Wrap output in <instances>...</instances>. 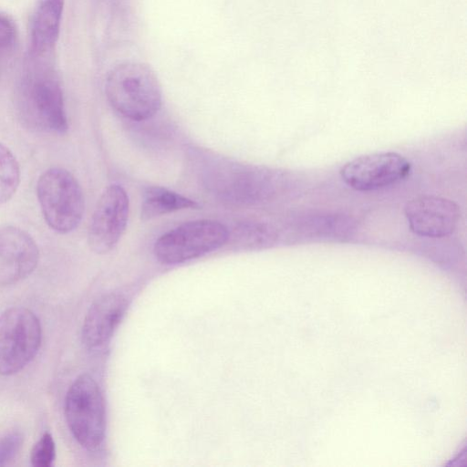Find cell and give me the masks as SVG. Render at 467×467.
<instances>
[{
    "mask_svg": "<svg viewBox=\"0 0 467 467\" xmlns=\"http://www.w3.org/2000/svg\"><path fill=\"white\" fill-rule=\"evenodd\" d=\"M16 89L15 109L27 130L64 134L68 130L63 89L48 58H32Z\"/></svg>",
    "mask_w": 467,
    "mask_h": 467,
    "instance_id": "6da1fadb",
    "label": "cell"
},
{
    "mask_svg": "<svg viewBox=\"0 0 467 467\" xmlns=\"http://www.w3.org/2000/svg\"><path fill=\"white\" fill-rule=\"evenodd\" d=\"M105 92L110 106L132 120L153 117L161 109V86L147 64L127 62L112 68L106 79Z\"/></svg>",
    "mask_w": 467,
    "mask_h": 467,
    "instance_id": "7a4b0ae2",
    "label": "cell"
},
{
    "mask_svg": "<svg viewBox=\"0 0 467 467\" xmlns=\"http://www.w3.org/2000/svg\"><path fill=\"white\" fill-rule=\"evenodd\" d=\"M36 196L47 224L57 234L74 231L85 212V198L75 176L61 167L45 171L36 182Z\"/></svg>",
    "mask_w": 467,
    "mask_h": 467,
    "instance_id": "3957f363",
    "label": "cell"
},
{
    "mask_svg": "<svg viewBox=\"0 0 467 467\" xmlns=\"http://www.w3.org/2000/svg\"><path fill=\"white\" fill-rule=\"evenodd\" d=\"M67 424L75 440L95 451L105 436V404L97 381L89 374L79 375L69 386L64 403Z\"/></svg>",
    "mask_w": 467,
    "mask_h": 467,
    "instance_id": "277c9868",
    "label": "cell"
},
{
    "mask_svg": "<svg viewBox=\"0 0 467 467\" xmlns=\"http://www.w3.org/2000/svg\"><path fill=\"white\" fill-rule=\"evenodd\" d=\"M42 341L38 317L30 309L13 306L0 315V375L18 373L37 354Z\"/></svg>",
    "mask_w": 467,
    "mask_h": 467,
    "instance_id": "5b68a950",
    "label": "cell"
},
{
    "mask_svg": "<svg viewBox=\"0 0 467 467\" xmlns=\"http://www.w3.org/2000/svg\"><path fill=\"white\" fill-rule=\"evenodd\" d=\"M228 237V230L223 223L213 220H195L160 236L153 251L161 263L176 265L220 248Z\"/></svg>",
    "mask_w": 467,
    "mask_h": 467,
    "instance_id": "8992f818",
    "label": "cell"
},
{
    "mask_svg": "<svg viewBox=\"0 0 467 467\" xmlns=\"http://www.w3.org/2000/svg\"><path fill=\"white\" fill-rule=\"evenodd\" d=\"M410 161L399 153L375 152L345 163L340 169L342 181L358 192H370L396 184L408 177Z\"/></svg>",
    "mask_w": 467,
    "mask_h": 467,
    "instance_id": "52a82bcc",
    "label": "cell"
},
{
    "mask_svg": "<svg viewBox=\"0 0 467 467\" xmlns=\"http://www.w3.org/2000/svg\"><path fill=\"white\" fill-rule=\"evenodd\" d=\"M129 217V197L118 184L107 187L100 195L88 230V244L99 254L110 252L125 232Z\"/></svg>",
    "mask_w": 467,
    "mask_h": 467,
    "instance_id": "ba28073f",
    "label": "cell"
},
{
    "mask_svg": "<svg viewBox=\"0 0 467 467\" xmlns=\"http://www.w3.org/2000/svg\"><path fill=\"white\" fill-rule=\"evenodd\" d=\"M405 216L410 230L422 237L441 238L451 234L459 223L461 211L451 200L426 195L409 201Z\"/></svg>",
    "mask_w": 467,
    "mask_h": 467,
    "instance_id": "9c48e42d",
    "label": "cell"
},
{
    "mask_svg": "<svg viewBox=\"0 0 467 467\" xmlns=\"http://www.w3.org/2000/svg\"><path fill=\"white\" fill-rule=\"evenodd\" d=\"M38 260L37 244L26 232L12 225L0 227V288L26 278Z\"/></svg>",
    "mask_w": 467,
    "mask_h": 467,
    "instance_id": "30bf717a",
    "label": "cell"
},
{
    "mask_svg": "<svg viewBox=\"0 0 467 467\" xmlns=\"http://www.w3.org/2000/svg\"><path fill=\"white\" fill-rule=\"evenodd\" d=\"M128 308V300L120 293L100 296L89 306L82 325L83 345L94 349L105 345L113 335Z\"/></svg>",
    "mask_w": 467,
    "mask_h": 467,
    "instance_id": "8fae6325",
    "label": "cell"
},
{
    "mask_svg": "<svg viewBox=\"0 0 467 467\" xmlns=\"http://www.w3.org/2000/svg\"><path fill=\"white\" fill-rule=\"evenodd\" d=\"M64 0H41L30 26V57L50 58L58 39Z\"/></svg>",
    "mask_w": 467,
    "mask_h": 467,
    "instance_id": "7c38bea8",
    "label": "cell"
},
{
    "mask_svg": "<svg viewBox=\"0 0 467 467\" xmlns=\"http://www.w3.org/2000/svg\"><path fill=\"white\" fill-rule=\"evenodd\" d=\"M199 204L185 196L162 187H148L141 203V219L150 220L183 209H197Z\"/></svg>",
    "mask_w": 467,
    "mask_h": 467,
    "instance_id": "4fadbf2b",
    "label": "cell"
},
{
    "mask_svg": "<svg viewBox=\"0 0 467 467\" xmlns=\"http://www.w3.org/2000/svg\"><path fill=\"white\" fill-rule=\"evenodd\" d=\"M19 183V163L13 152L0 142V205L13 197Z\"/></svg>",
    "mask_w": 467,
    "mask_h": 467,
    "instance_id": "5bb4252c",
    "label": "cell"
},
{
    "mask_svg": "<svg viewBox=\"0 0 467 467\" xmlns=\"http://www.w3.org/2000/svg\"><path fill=\"white\" fill-rule=\"evenodd\" d=\"M56 459V444L52 435L45 432L34 444L30 462L34 467H49Z\"/></svg>",
    "mask_w": 467,
    "mask_h": 467,
    "instance_id": "9a60e30c",
    "label": "cell"
},
{
    "mask_svg": "<svg viewBox=\"0 0 467 467\" xmlns=\"http://www.w3.org/2000/svg\"><path fill=\"white\" fill-rule=\"evenodd\" d=\"M23 442V434L17 430L10 431L0 437V466L8 464L16 457Z\"/></svg>",
    "mask_w": 467,
    "mask_h": 467,
    "instance_id": "2e32d148",
    "label": "cell"
},
{
    "mask_svg": "<svg viewBox=\"0 0 467 467\" xmlns=\"http://www.w3.org/2000/svg\"><path fill=\"white\" fill-rule=\"evenodd\" d=\"M16 37V30L13 21L0 14V59L12 49Z\"/></svg>",
    "mask_w": 467,
    "mask_h": 467,
    "instance_id": "e0dca14e",
    "label": "cell"
}]
</instances>
